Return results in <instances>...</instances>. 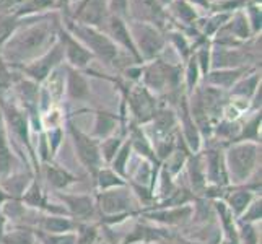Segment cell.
<instances>
[{"mask_svg": "<svg viewBox=\"0 0 262 244\" xmlns=\"http://www.w3.org/2000/svg\"><path fill=\"white\" fill-rule=\"evenodd\" d=\"M189 178H191V184L194 191H204L207 187V179H205V168H204V160L201 155H195L189 160Z\"/></svg>", "mask_w": 262, "mask_h": 244, "instance_id": "obj_31", "label": "cell"}, {"mask_svg": "<svg viewBox=\"0 0 262 244\" xmlns=\"http://www.w3.org/2000/svg\"><path fill=\"white\" fill-rule=\"evenodd\" d=\"M194 209L191 205H179V207H161L158 210H151L145 213V216L151 221H157L161 225H183L192 216Z\"/></svg>", "mask_w": 262, "mask_h": 244, "instance_id": "obj_18", "label": "cell"}, {"mask_svg": "<svg viewBox=\"0 0 262 244\" xmlns=\"http://www.w3.org/2000/svg\"><path fill=\"white\" fill-rule=\"evenodd\" d=\"M256 195L251 189H238V191H233L225 198V205L228 207V210L231 212L233 216H239L246 212L249 204L254 201Z\"/></svg>", "mask_w": 262, "mask_h": 244, "instance_id": "obj_24", "label": "cell"}, {"mask_svg": "<svg viewBox=\"0 0 262 244\" xmlns=\"http://www.w3.org/2000/svg\"><path fill=\"white\" fill-rule=\"evenodd\" d=\"M181 78H183V65L168 64L160 59L142 64L140 80L150 93H165L178 90Z\"/></svg>", "mask_w": 262, "mask_h": 244, "instance_id": "obj_4", "label": "cell"}, {"mask_svg": "<svg viewBox=\"0 0 262 244\" xmlns=\"http://www.w3.org/2000/svg\"><path fill=\"white\" fill-rule=\"evenodd\" d=\"M57 39L60 42L62 49H64V59L69 62L70 69L83 70L92 64V60L95 59L93 54L90 52L78 39H75L66 28H62V25L57 31Z\"/></svg>", "mask_w": 262, "mask_h": 244, "instance_id": "obj_13", "label": "cell"}, {"mask_svg": "<svg viewBox=\"0 0 262 244\" xmlns=\"http://www.w3.org/2000/svg\"><path fill=\"white\" fill-rule=\"evenodd\" d=\"M210 2L213 4V2H222V0H210Z\"/></svg>", "mask_w": 262, "mask_h": 244, "instance_id": "obj_49", "label": "cell"}, {"mask_svg": "<svg viewBox=\"0 0 262 244\" xmlns=\"http://www.w3.org/2000/svg\"><path fill=\"white\" fill-rule=\"evenodd\" d=\"M78 227V221H75L70 216L64 215H52L48 213L44 215L41 221H39V228L44 233H51V234H60V233H75Z\"/></svg>", "mask_w": 262, "mask_h": 244, "instance_id": "obj_21", "label": "cell"}, {"mask_svg": "<svg viewBox=\"0 0 262 244\" xmlns=\"http://www.w3.org/2000/svg\"><path fill=\"white\" fill-rule=\"evenodd\" d=\"M122 143H124V140H122L121 135H117V137L111 135V137L104 139L101 143H99V151H101V158L106 160L107 163H111V160L114 158L116 153L119 151Z\"/></svg>", "mask_w": 262, "mask_h": 244, "instance_id": "obj_38", "label": "cell"}, {"mask_svg": "<svg viewBox=\"0 0 262 244\" xmlns=\"http://www.w3.org/2000/svg\"><path fill=\"white\" fill-rule=\"evenodd\" d=\"M0 107H2V117L7 127L12 129V135L20 140L26 150L31 151V142H30V117L26 114L23 107H20L15 103L8 101H0Z\"/></svg>", "mask_w": 262, "mask_h": 244, "instance_id": "obj_12", "label": "cell"}, {"mask_svg": "<svg viewBox=\"0 0 262 244\" xmlns=\"http://www.w3.org/2000/svg\"><path fill=\"white\" fill-rule=\"evenodd\" d=\"M260 86V72L256 69H252L249 72V75L246 74L243 78H239L234 86L230 90L231 98H239V99H246L251 103L252 96L257 92V88Z\"/></svg>", "mask_w": 262, "mask_h": 244, "instance_id": "obj_22", "label": "cell"}, {"mask_svg": "<svg viewBox=\"0 0 262 244\" xmlns=\"http://www.w3.org/2000/svg\"><path fill=\"white\" fill-rule=\"evenodd\" d=\"M165 38H166V42L168 41L171 42V46L176 49V52L179 54V57L183 59L184 62L192 56L194 48H192L191 39H189L179 28H176V26H169V28L165 31Z\"/></svg>", "mask_w": 262, "mask_h": 244, "instance_id": "obj_26", "label": "cell"}, {"mask_svg": "<svg viewBox=\"0 0 262 244\" xmlns=\"http://www.w3.org/2000/svg\"><path fill=\"white\" fill-rule=\"evenodd\" d=\"M38 239L42 244H75V233H60V234H51V233H38Z\"/></svg>", "mask_w": 262, "mask_h": 244, "instance_id": "obj_40", "label": "cell"}, {"mask_svg": "<svg viewBox=\"0 0 262 244\" xmlns=\"http://www.w3.org/2000/svg\"><path fill=\"white\" fill-rule=\"evenodd\" d=\"M98 239V228L93 225L78 223L75 231V244H95Z\"/></svg>", "mask_w": 262, "mask_h": 244, "instance_id": "obj_39", "label": "cell"}, {"mask_svg": "<svg viewBox=\"0 0 262 244\" xmlns=\"http://www.w3.org/2000/svg\"><path fill=\"white\" fill-rule=\"evenodd\" d=\"M44 174H46L48 183L52 189L56 191H62V189H67L70 184H74L77 178L74 174H70L67 169L59 168L57 165H48L44 166Z\"/></svg>", "mask_w": 262, "mask_h": 244, "instance_id": "obj_27", "label": "cell"}, {"mask_svg": "<svg viewBox=\"0 0 262 244\" xmlns=\"http://www.w3.org/2000/svg\"><path fill=\"white\" fill-rule=\"evenodd\" d=\"M31 184V174H10L0 181V187L8 197H21Z\"/></svg>", "mask_w": 262, "mask_h": 244, "instance_id": "obj_29", "label": "cell"}, {"mask_svg": "<svg viewBox=\"0 0 262 244\" xmlns=\"http://www.w3.org/2000/svg\"><path fill=\"white\" fill-rule=\"evenodd\" d=\"M183 75H184V83H186V95L189 96L199 86L201 78H202L201 69H199V65H197V60L194 57V54L186 60V69H184Z\"/></svg>", "mask_w": 262, "mask_h": 244, "instance_id": "obj_34", "label": "cell"}, {"mask_svg": "<svg viewBox=\"0 0 262 244\" xmlns=\"http://www.w3.org/2000/svg\"><path fill=\"white\" fill-rule=\"evenodd\" d=\"M21 25L20 18H16L13 13H0V49L5 46V42L12 38V34Z\"/></svg>", "mask_w": 262, "mask_h": 244, "instance_id": "obj_35", "label": "cell"}, {"mask_svg": "<svg viewBox=\"0 0 262 244\" xmlns=\"http://www.w3.org/2000/svg\"><path fill=\"white\" fill-rule=\"evenodd\" d=\"M60 15V13H59ZM62 28H66L75 39H78L83 46L93 54V57H98L107 67H117V62L121 57V49L110 39L104 31L92 28V26L78 25L69 20L66 16H60Z\"/></svg>", "mask_w": 262, "mask_h": 244, "instance_id": "obj_2", "label": "cell"}, {"mask_svg": "<svg viewBox=\"0 0 262 244\" xmlns=\"http://www.w3.org/2000/svg\"><path fill=\"white\" fill-rule=\"evenodd\" d=\"M110 15L107 0H77V2L70 4L66 13H60V16H66L78 25L92 26V28L101 31Z\"/></svg>", "mask_w": 262, "mask_h": 244, "instance_id": "obj_7", "label": "cell"}, {"mask_svg": "<svg viewBox=\"0 0 262 244\" xmlns=\"http://www.w3.org/2000/svg\"><path fill=\"white\" fill-rule=\"evenodd\" d=\"M46 12H56L54 0H23L21 5L13 12L16 18H30L36 13H46Z\"/></svg>", "mask_w": 262, "mask_h": 244, "instance_id": "obj_28", "label": "cell"}, {"mask_svg": "<svg viewBox=\"0 0 262 244\" xmlns=\"http://www.w3.org/2000/svg\"><path fill=\"white\" fill-rule=\"evenodd\" d=\"M219 31L225 33V34H230L231 38L238 39L241 42H248V41L256 38V36L252 34L251 28H249L248 18H246V15L243 10L231 13V16L228 18V21L225 23ZM219 31H216V33H219Z\"/></svg>", "mask_w": 262, "mask_h": 244, "instance_id": "obj_19", "label": "cell"}, {"mask_svg": "<svg viewBox=\"0 0 262 244\" xmlns=\"http://www.w3.org/2000/svg\"><path fill=\"white\" fill-rule=\"evenodd\" d=\"M60 62H64V49H62L60 42L57 39L46 52L41 54L39 57H36L34 60L28 62V64L20 65L16 69H20L26 78H30L34 83L39 85L48 80V77L60 65Z\"/></svg>", "mask_w": 262, "mask_h": 244, "instance_id": "obj_8", "label": "cell"}, {"mask_svg": "<svg viewBox=\"0 0 262 244\" xmlns=\"http://www.w3.org/2000/svg\"><path fill=\"white\" fill-rule=\"evenodd\" d=\"M223 158L230 183L243 184L257 171L260 163V143L234 142Z\"/></svg>", "mask_w": 262, "mask_h": 244, "instance_id": "obj_3", "label": "cell"}, {"mask_svg": "<svg viewBox=\"0 0 262 244\" xmlns=\"http://www.w3.org/2000/svg\"><path fill=\"white\" fill-rule=\"evenodd\" d=\"M117 124H119V117L110 111H98L96 121H95V132L92 137L96 140H104L116 132Z\"/></svg>", "mask_w": 262, "mask_h": 244, "instance_id": "obj_25", "label": "cell"}, {"mask_svg": "<svg viewBox=\"0 0 262 244\" xmlns=\"http://www.w3.org/2000/svg\"><path fill=\"white\" fill-rule=\"evenodd\" d=\"M186 2H187V4H191L197 12H199V10H207V12H210V5H212L210 0H186Z\"/></svg>", "mask_w": 262, "mask_h": 244, "instance_id": "obj_45", "label": "cell"}, {"mask_svg": "<svg viewBox=\"0 0 262 244\" xmlns=\"http://www.w3.org/2000/svg\"><path fill=\"white\" fill-rule=\"evenodd\" d=\"M129 20L150 23L165 33L171 18L157 0H129Z\"/></svg>", "mask_w": 262, "mask_h": 244, "instance_id": "obj_10", "label": "cell"}, {"mask_svg": "<svg viewBox=\"0 0 262 244\" xmlns=\"http://www.w3.org/2000/svg\"><path fill=\"white\" fill-rule=\"evenodd\" d=\"M125 96L134 119L139 124H150L158 109L155 95L150 93L143 85H135L130 90H125Z\"/></svg>", "mask_w": 262, "mask_h": 244, "instance_id": "obj_11", "label": "cell"}, {"mask_svg": "<svg viewBox=\"0 0 262 244\" xmlns=\"http://www.w3.org/2000/svg\"><path fill=\"white\" fill-rule=\"evenodd\" d=\"M39 119H41V127H44V130H52V129L62 127L64 114H62V111L57 106H52L48 111H44V114L39 117Z\"/></svg>", "mask_w": 262, "mask_h": 244, "instance_id": "obj_36", "label": "cell"}, {"mask_svg": "<svg viewBox=\"0 0 262 244\" xmlns=\"http://www.w3.org/2000/svg\"><path fill=\"white\" fill-rule=\"evenodd\" d=\"M5 223H7V216L4 215L2 209H0V241H2L4 234H5Z\"/></svg>", "mask_w": 262, "mask_h": 244, "instance_id": "obj_46", "label": "cell"}, {"mask_svg": "<svg viewBox=\"0 0 262 244\" xmlns=\"http://www.w3.org/2000/svg\"><path fill=\"white\" fill-rule=\"evenodd\" d=\"M13 165H15V155L10 145V137H8L7 125L4 122L2 113H0V181L13 174L12 173Z\"/></svg>", "mask_w": 262, "mask_h": 244, "instance_id": "obj_20", "label": "cell"}, {"mask_svg": "<svg viewBox=\"0 0 262 244\" xmlns=\"http://www.w3.org/2000/svg\"><path fill=\"white\" fill-rule=\"evenodd\" d=\"M103 31L110 36V39L116 44L117 48L124 49V52L127 54V56H130L135 62H137V64H143L137 49H135V44L132 41L127 20H122V18H119V16L110 15Z\"/></svg>", "mask_w": 262, "mask_h": 244, "instance_id": "obj_14", "label": "cell"}, {"mask_svg": "<svg viewBox=\"0 0 262 244\" xmlns=\"http://www.w3.org/2000/svg\"><path fill=\"white\" fill-rule=\"evenodd\" d=\"M107 8L111 15L129 20V0H107Z\"/></svg>", "mask_w": 262, "mask_h": 244, "instance_id": "obj_42", "label": "cell"}, {"mask_svg": "<svg viewBox=\"0 0 262 244\" xmlns=\"http://www.w3.org/2000/svg\"><path fill=\"white\" fill-rule=\"evenodd\" d=\"M256 69V67H254ZM252 70V67H241V69H219V70H210L205 77H202L204 85L219 88L222 92H227L234 86V83L243 78L246 74Z\"/></svg>", "mask_w": 262, "mask_h": 244, "instance_id": "obj_17", "label": "cell"}, {"mask_svg": "<svg viewBox=\"0 0 262 244\" xmlns=\"http://www.w3.org/2000/svg\"><path fill=\"white\" fill-rule=\"evenodd\" d=\"M8 198H10V197H8L7 194H5V191H4V189L2 187H0V205H2L5 201H8Z\"/></svg>", "mask_w": 262, "mask_h": 244, "instance_id": "obj_47", "label": "cell"}, {"mask_svg": "<svg viewBox=\"0 0 262 244\" xmlns=\"http://www.w3.org/2000/svg\"><path fill=\"white\" fill-rule=\"evenodd\" d=\"M260 216H262V202H260V197H256L254 201L249 204L246 212L239 216V220L243 223H256V221H260Z\"/></svg>", "mask_w": 262, "mask_h": 244, "instance_id": "obj_41", "label": "cell"}, {"mask_svg": "<svg viewBox=\"0 0 262 244\" xmlns=\"http://www.w3.org/2000/svg\"><path fill=\"white\" fill-rule=\"evenodd\" d=\"M95 178H96V186L99 191H107V189L125 186V181L119 174H116L111 168H99Z\"/></svg>", "mask_w": 262, "mask_h": 244, "instance_id": "obj_33", "label": "cell"}, {"mask_svg": "<svg viewBox=\"0 0 262 244\" xmlns=\"http://www.w3.org/2000/svg\"><path fill=\"white\" fill-rule=\"evenodd\" d=\"M23 0H0V13H13Z\"/></svg>", "mask_w": 262, "mask_h": 244, "instance_id": "obj_44", "label": "cell"}, {"mask_svg": "<svg viewBox=\"0 0 262 244\" xmlns=\"http://www.w3.org/2000/svg\"><path fill=\"white\" fill-rule=\"evenodd\" d=\"M46 139H48V143H49V150H51V157H54L57 153L60 143H62V139H64V129L62 127H57V129H52V130H46Z\"/></svg>", "mask_w": 262, "mask_h": 244, "instance_id": "obj_43", "label": "cell"}, {"mask_svg": "<svg viewBox=\"0 0 262 244\" xmlns=\"http://www.w3.org/2000/svg\"><path fill=\"white\" fill-rule=\"evenodd\" d=\"M0 244H38L36 242L34 234L30 230H15L12 233H5Z\"/></svg>", "mask_w": 262, "mask_h": 244, "instance_id": "obj_37", "label": "cell"}, {"mask_svg": "<svg viewBox=\"0 0 262 244\" xmlns=\"http://www.w3.org/2000/svg\"><path fill=\"white\" fill-rule=\"evenodd\" d=\"M60 28L59 12L41 15L30 25H20L12 38L0 49V57L5 64L20 67L39 57L57 41V31Z\"/></svg>", "mask_w": 262, "mask_h": 244, "instance_id": "obj_1", "label": "cell"}, {"mask_svg": "<svg viewBox=\"0 0 262 244\" xmlns=\"http://www.w3.org/2000/svg\"><path fill=\"white\" fill-rule=\"evenodd\" d=\"M67 95L72 99H77V101H83V99H86L90 96V83H88V78L80 70L69 69V75H67Z\"/></svg>", "mask_w": 262, "mask_h": 244, "instance_id": "obj_23", "label": "cell"}, {"mask_svg": "<svg viewBox=\"0 0 262 244\" xmlns=\"http://www.w3.org/2000/svg\"><path fill=\"white\" fill-rule=\"evenodd\" d=\"M204 168H205L207 183H210L216 187H227L230 184L227 166H225V158L219 150L209 148L205 151Z\"/></svg>", "mask_w": 262, "mask_h": 244, "instance_id": "obj_16", "label": "cell"}, {"mask_svg": "<svg viewBox=\"0 0 262 244\" xmlns=\"http://www.w3.org/2000/svg\"><path fill=\"white\" fill-rule=\"evenodd\" d=\"M127 25H129L132 41L135 44V49H137L143 64L158 59V56L166 48L165 33L158 30L157 26L143 21L127 20Z\"/></svg>", "mask_w": 262, "mask_h": 244, "instance_id": "obj_5", "label": "cell"}, {"mask_svg": "<svg viewBox=\"0 0 262 244\" xmlns=\"http://www.w3.org/2000/svg\"><path fill=\"white\" fill-rule=\"evenodd\" d=\"M72 2H77V0H72Z\"/></svg>", "mask_w": 262, "mask_h": 244, "instance_id": "obj_50", "label": "cell"}, {"mask_svg": "<svg viewBox=\"0 0 262 244\" xmlns=\"http://www.w3.org/2000/svg\"><path fill=\"white\" fill-rule=\"evenodd\" d=\"M130 153H132V147H130V142L125 140L119 151L116 153L114 158L111 160V169L114 171L116 174H119L121 178H125L127 174V166H129V158H130Z\"/></svg>", "mask_w": 262, "mask_h": 244, "instance_id": "obj_32", "label": "cell"}, {"mask_svg": "<svg viewBox=\"0 0 262 244\" xmlns=\"http://www.w3.org/2000/svg\"><path fill=\"white\" fill-rule=\"evenodd\" d=\"M135 204L137 202H135L134 192L127 186L99 191V194L96 195V205L106 218L124 220V216L134 213Z\"/></svg>", "mask_w": 262, "mask_h": 244, "instance_id": "obj_6", "label": "cell"}, {"mask_svg": "<svg viewBox=\"0 0 262 244\" xmlns=\"http://www.w3.org/2000/svg\"><path fill=\"white\" fill-rule=\"evenodd\" d=\"M59 198L66 205L69 216L75 221H88L95 216L96 204L90 195L83 194H57Z\"/></svg>", "mask_w": 262, "mask_h": 244, "instance_id": "obj_15", "label": "cell"}, {"mask_svg": "<svg viewBox=\"0 0 262 244\" xmlns=\"http://www.w3.org/2000/svg\"><path fill=\"white\" fill-rule=\"evenodd\" d=\"M157 2H158L161 7H163V8H168V7H169V4L173 2V0H157Z\"/></svg>", "mask_w": 262, "mask_h": 244, "instance_id": "obj_48", "label": "cell"}, {"mask_svg": "<svg viewBox=\"0 0 262 244\" xmlns=\"http://www.w3.org/2000/svg\"><path fill=\"white\" fill-rule=\"evenodd\" d=\"M69 130H70V137H72V142H74L75 153H77L80 163H82L90 173L95 176L99 171V168H101V163H103L98 140L93 139L92 135L82 132L74 124H69Z\"/></svg>", "mask_w": 262, "mask_h": 244, "instance_id": "obj_9", "label": "cell"}, {"mask_svg": "<svg viewBox=\"0 0 262 244\" xmlns=\"http://www.w3.org/2000/svg\"><path fill=\"white\" fill-rule=\"evenodd\" d=\"M234 142L260 143V111H256L254 116L243 124V127H239L238 137Z\"/></svg>", "mask_w": 262, "mask_h": 244, "instance_id": "obj_30", "label": "cell"}]
</instances>
